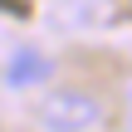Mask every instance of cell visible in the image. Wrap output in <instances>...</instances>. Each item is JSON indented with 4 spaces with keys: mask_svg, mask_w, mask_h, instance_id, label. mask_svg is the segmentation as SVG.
Masks as SVG:
<instances>
[{
    "mask_svg": "<svg viewBox=\"0 0 132 132\" xmlns=\"http://www.w3.org/2000/svg\"><path fill=\"white\" fill-rule=\"evenodd\" d=\"M54 73V64H49V54H39L34 44H20V49H10V59H5V83L10 88H34V83H44Z\"/></svg>",
    "mask_w": 132,
    "mask_h": 132,
    "instance_id": "2",
    "label": "cell"
},
{
    "mask_svg": "<svg viewBox=\"0 0 132 132\" xmlns=\"http://www.w3.org/2000/svg\"><path fill=\"white\" fill-rule=\"evenodd\" d=\"M39 118H44L49 132H88L103 122V103L93 93H83V88H49Z\"/></svg>",
    "mask_w": 132,
    "mask_h": 132,
    "instance_id": "1",
    "label": "cell"
}]
</instances>
